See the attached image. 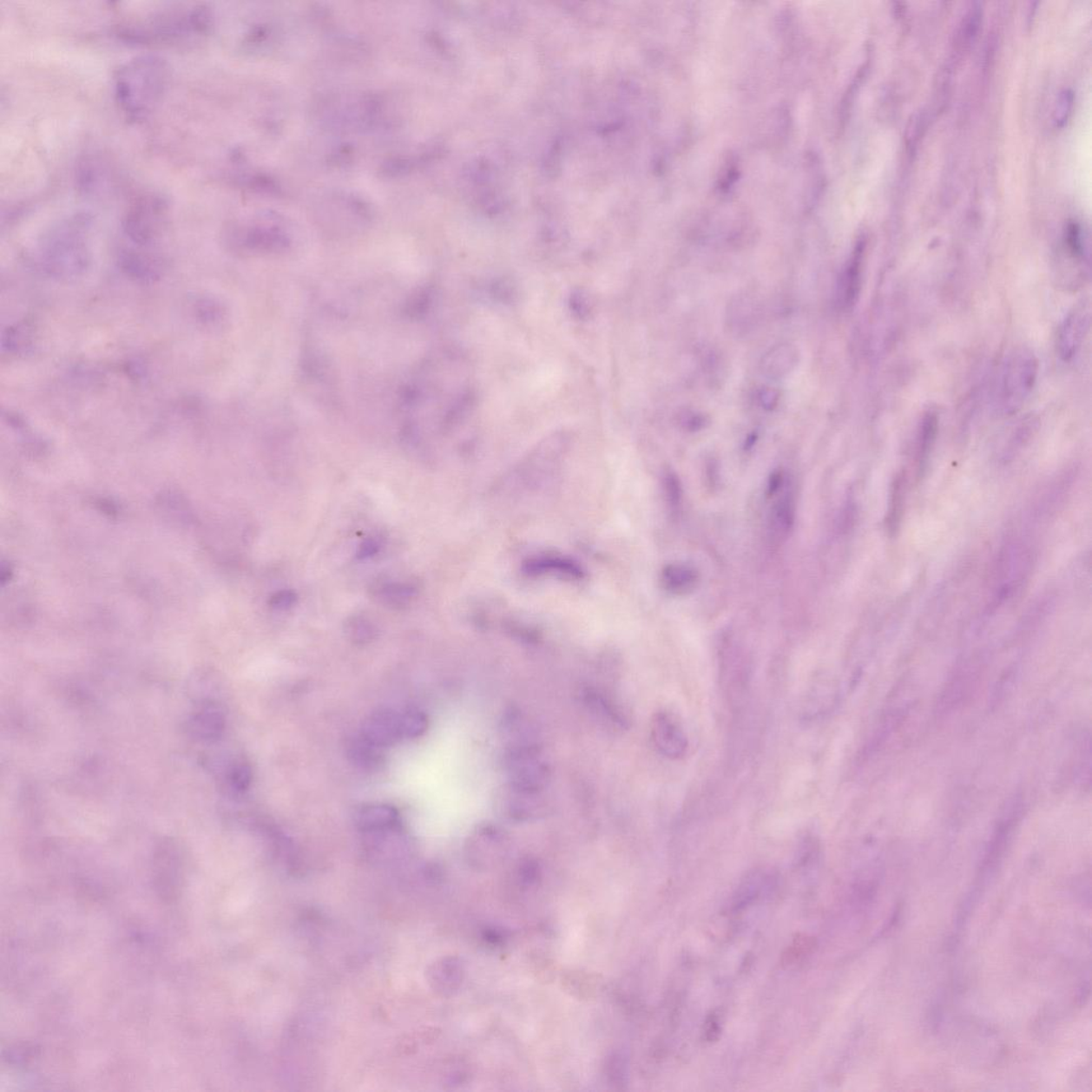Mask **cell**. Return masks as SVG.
<instances>
[{"label": "cell", "mask_w": 1092, "mask_h": 1092, "mask_svg": "<svg viewBox=\"0 0 1092 1092\" xmlns=\"http://www.w3.org/2000/svg\"><path fill=\"white\" fill-rule=\"evenodd\" d=\"M170 77L169 64L161 56H135L115 73L112 92L116 106L130 122H142L161 104Z\"/></svg>", "instance_id": "1"}, {"label": "cell", "mask_w": 1092, "mask_h": 1092, "mask_svg": "<svg viewBox=\"0 0 1092 1092\" xmlns=\"http://www.w3.org/2000/svg\"><path fill=\"white\" fill-rule=\"evenodd\" d=\"M213 13L205 4L168 9L126 23L116 36L128 44L181 45L201 40L212 30Z\"/></svg>", "instance_id": "2"}, {"label": "cell", "mask_w": 1092, "mask_h": 1092, "mask_svg": "<svg viewBox=\"0 0 1092 1092\" xmlns=\"http://www.w3.org/2000/svg\"><path fill=\"white\" fill-rule=\"evenodd\" d=\"M1039 361L1033 350H1011L998 371L993 391V408L1003 417H1011L1023 408L1037 384Z\"/></svg>", "instance_id": "3"}, {"label": "cell", "mask_w": 1092, "mask_h": 1092, "mask_svg": "<svg viewBox=\"0 0 1092 1092\" xmlns=\"http://www.w3.org/2000/svg\"><path fill=\"white\" fill-rule=\"evenodd\" d=\"M169 201L161 194L138 195L123 219L126 235L139 245H148L162 231L169 214Z\"/></svg>", "instance_id": "4"}, {"label": "cell", "mask_w": 1092, "mask_h": 1092, "mask_svg": "<svg viewBox=\"0 0 1092 1092\" xmlns=\"http://www.w3.org/2000/svg\"><path fill=\"white\" fill-rule=\"evenodd\" d=\"M503 767L510 778L508 782L516 786L545 791L549 781V764L536 741L508 746L503 754Z\"/></svg>", "instance_id": "5"}, {"label": "cell", "mask_w": 1092, "mask_h": 1092, "mask_svg": "<svg viewBox=\"0 0 1092 1092\" xmlns=\"http://www.w3.org/2000/svg\"><path fill=\"white\" fill-rule=\"evenodd\" d=\"M549 807L544 791L530 790L510 782L498 791L496 798L498 815L513 823H527L543 818Z\"/></svg>", "instance_id": "6"}, {"label": "cell", "mask_w": 1092, "mask_h": 1092, "mask_svg": "<svg viewBox=\"0 0 1092 1092\" xmlns=\"http://www.w3.org/2000/svg\"><path fill=\"white\" fill-rule=\"evenodd\" d=\"M1091 310L1089 302L1076 306L1063 319L1056 339L1057 353L1063 362L1073 360L1080 352L1089 332Z\"/></svg>", "instance_id": "7"}, {"label": "cell", "mask_w": 1092, "mask_h": 1092, "mask_svg": "<svg viewBox=\"0 0 1092 1092\" xmlns=\"http://www.w3.org/2000/svg\"><path fill=\"white\" fill-rule=\"evenodd\" d=\"M115 183V174L106 158L97 154H88L79 161L76 168L78 190L89 198H99L110 190Z\"/></svg>", "instance_id": "8"}, {"label": "cell", "mask_w": 1092, "mask_h": 1092, "mask_svg": "<svg viewBox=\"0 0 1092 1092\" xmlns=\"http://www.w3.org/2000/svg\"><path fill=\"white\" fill-rule=\"evenodd\" d=\"M651 736L656 749L666 758L684 757L688 740L680 723L668 712H658L652 720Z\"/></svg>", "instance_id": "9"}, {"label": "cell", "mask_w": 1092, "mask_h": 1092, "mask_svg": "<svg viewBox=\"0 0 1092 1092\" xmlns=\"http://www.w3.org/2000/svg\"><path fill=\"white\" fill-rule=\"evenodd\" d=\"M361 734L382 749L393 746L403 737L400 715L389 708L377 709L364 720Z\"/></svg>", "instance_id": "10"}, {"label": "cell", "mask_w": 1092, "mask_h": 1092, "mask_svg": "<svg viewBox=\"0 0 1092 1092\" xmlns=\"http://www.w3.org/2000/svg\"><path fill=\"white\" fill-rule=\"evenodd\" d=\"M865 251L866 241L858 240L842 274L841 284H839V301L845 309H852L860 295Z\"/></svg>", "instance_id": "11"}, {"label": "cell", "mask_w": 1092, "mask_h": 1092, "mask_svg": "<svg viewBox=\"0 0 1092 1092\" xmlns=\"http://www.w3.org/2000/svg\"><path fill=\"white\" fill-rule=\"evenodd\" d=\"M582 698L588 711L601 725L613 731L628 729L627 718L605 694L588 687L583 690Z\"/></svg>", "instance_id": "12"}, {"label": "cell", "mask_w": 1092, "mask_h": 1092, "mask_svg": "<svg viewBox=\"0 0 1092 1092\" xmlns=\"http://www.w3.org/2000/svg\"><path fill=\"white\" fill-rule=\"evenodd\" d=\"M527 576H556L568 580H582L585 571L571 559L557 556H539L527 560L523 566Z\"/></svg>", "instance_id": "13"}, {"label": "cell", "mask_w": 1092, "mask_h": 1092, "mask_svg": "<svg viewBox=\"0 0 1092 1092\" xmlns=\"http://www.w3.org/2000/svg\"><path fill=\"white\" fill-rule=\"evenodd\" d=\"M398 811L390 805L363 806L356 815V825L363 832H385L398 827Z\"/></svg>", "instance_id": "14"}, {"label": "cell", "mask_w": 1092, "mask_h": 1092, "mask_svg": "<svg viewBox=\"0 0 1092 1092\" xmlns=\"http://www.w3.org/2000/svg\"><path fill=\"white\" fill-rule=\"evenodd\" d=\"M799 350L792 344H781L770 350L760 363V370L770 379H781L797 366Z\"/></svg>", "instance_id": "15"}, {"label": "cell", "mask_w": 1092, "mask_h": 1092, "mask_svg": "<svg viewBox=\"0 0 1092 1092\" xmlns=\"http://www.w3.org/2000/svg\"><path fill=\"white\" fill-rule=\"evenodd\" d=\"M700 576L697 569L686 563H674L667 566L661 573L662 587L670 594L686 595L692 594L698 587Z\"/></svg>", "instance_id": "16"}, {"label": "cell", "mask_w": 1092, "mask_h": 1092, "mask_svg": "<svg viewBox=\"0 0 1092 1092\" xmlns=\"http://www.w3.org/2000/svg\"><path fill=\"white\" fill-rule=\"evenodd\" d=\"M382 748L371 743L362 734L352 737L346 746L347 757L354 766L372 772L384 763Z\"/></svg>", "instance_id": "17"}, {"label": "cell", "mask_w": 1092, "mask_h": 1092, "mask_svg": "<svg viewBox=\"0 0 1092 1092\" xmlns=\"http://www.w3.org/2000/svg\"><path fill=\"white\" fill-rule=\"evenodd\" d=\"M937 429H939L937 415L930 410L923 415L918 427L917 452L919 475H922L927 468L928 460L937 440Z\"/></svg>", "instance_id": "18"}, {"label": "cell", "mask_w": 1092, "mask_h": 1092, "mask_svg": "<svg viewBox=\"0 0 1092 1092\" xmlns=\"http://www.w3.org/2000/svg\"><path fill=\"white\" fill-rule=\"evenodd\" d=\"M1063 245L1069 258L1084 273V268L1089 267L1086 265L1089 264V250L1080 223L1070 221L1067 224L1063 232Z\"/></svg>", "instance_id": "19"}, {"label": "cell", "mask_w": 1092, "mask_h": 1092, "mask_svg": "<svg viewBox=\"0 0 1092 1092\" xmlns=\"http://www.w3.org/2000/svg\"><path fill=\"white\" fill-rule=\"evenodd\" d=\"M983 20V8L981 3H972L967 13L960 23L959 30L956 36V49L958 53L963 54L968 50L975 40H977L979 28H981Z\"/></svg>", "instance_id": "20"}, {"label": "cell", "mask_w": 1092, "mask_h": 1092, "mask_svg": "<svg viewBox=\"0 0 1092 1092\" xmlns=\"http://www.w3.org/2000/svg\"><path fill=\"white\" fill-rule=\"evenodd\" d=\"M795 517V503L790 494L779 499L772 511V530L778 538H784L791 530Z\"/></svg>", "instance_id": "21"}, {"label": "cell", "mask_w": 1092, "mask_h": 1092, "mask_svg": "<svg viewBox=\"0 0 1092 1092\" xmlns=\"http://www.w3.org/2000/svg\"><path fill=\"white\" fill-rule=\"evenodd\" d=\"M401 732L403 737L408 739H418L426 733L429 727V720L426 714L418 708L407 709L400 715Z\"/></svg>", "instance_id": "22"}, {"label": "cell", "mask_w": 1092, "mask_h": 1092, "mask_svg": "<svg viewBox=\"0 0 1092 1092\" xmlns=\"http://www.w3.org/2000/svg\"><path fill=\"white\" fill-rule=\"evenodd\" d=\"M904 488H905V476L904 474H899L896 476L894 479V483L892 484V493H891L889 516H888V519H886V522H888L889 530L892 531V534H894L895 531L898 530L899 527L900 520H902V516H903L904 496H905Z\"/></svg>", "instance_id": "23"}, {"label": "cell", "mask_w": 1092, "mask_h": 1092, "mask_svg": "<svg viewBox=\"0 0 1092 1092\" xmlns=\"http://www.w3.org/2000/svg\"><path fill=\"white\" fill-rule=\"evenodd\" d=\"M347 636L356 645H366L377 637V628L370 620L366 618L357 617L350 618L345 627Z\"/></svg>", "instance_id": "24"}, {"label": "cell", "mask_w": 1092, "mask_h": 1092, "mask_svg": "<svg viewBox=\"0 0 1092 1092\" xmlns=\"http://www.w3.org/2000/svg\"><path fill=\"white\" fill-rule=\"evenodd\" d=\"M816 947H818V944H816L814 937L798 935L793 941V944L788 946V949L782 955L783 965L791 967V965L799 963L806 957L813 954Z\"/></svg>", "instance_id": "25"}, {"label": "cell", "mask_w": 1092, "mask_h": 1092, "mask_svg": "<svg viewBox=\"0 0 1092 1092\" xmlns=\"http://www.w3.org/2000/svg\"><path fill=\"white\" fill-rule=\"evenodd\" d=\"M415 595V587L407 583H385L377 589V596L390 605H404Z\"/></svg>", "instance_id": "26"}, {"label": "cell", "mask_w": 1092, "mask_h": 1092, "mask_svg": "<svg viewBox=\"0 0 1092 1092\" xmlns=\"http://www.w3.org/2000/svg\"><path fill=\"white\" fill-rule=\"evenodd\" d=\"M1073 104H1075V92L1071 89H1065L1058 96L1056 112H1054V121L1057 128H1063L1070 118Z\"/></svg>", "instance_id": "27"}, {"label": "cell", "mask_w": 1092, "mask_h": 1092, "mask_svg": "<svg viewBox=\"0 0 1092 1092\" xmlns=\"http://www.w3.org/2000/svg\"><path fill=\"white\" fill-rule=\"evenodd\" d=\"M665 490L669 505L672 510H676L680 506L681 499H682V487H681L680 480L674 474L669 473L665 476Z\"/></svg>", "instance_id": "28"}, {"label": "cell", "mask_w": 1092, "mask_h": 1092, "mask_svg": "<svg viewBox=\"0 0 1092 1092\" xmlns=\"http://www.w3.org/2000/svg\"><path fill=\"white\" fill-rule=\"evenodd\" d=\"M251 780H252L251 769L249 766H247V765H244V764L240 765V766H237L234 770H233L232 783H233V786H234V787L236 788V790L238 791L247 790V788H248L250 786Z\"/></svg>", "instance_id": "29"}, {"label": "cell", "mask_w": 1092, "mask_h": 1092, "mask_svg": "<svg viewBox=\"0 0 1092 1092\" xmlns=\"http://www.w3.org/2000/svg\"><path fill=\"white\" fill-rule=\"evenodd\" d=\"M295 592L291 590H283L277 592L270 600V605L275 609L284 610L292 608L296 602Z\"/></svg>", "instance_id": "30"}, {"label": "cell", "mask_w": 1092, "mask_h": 1092, "mask_svg": "<svg viewBox=\"0 0 1092 1092\" xmlns=\"http://www.w3.org/2000/svg\"><path fill=\"white\" fill-rule=\"evenodd\" d=\"M720 1022L717 1015L712 1014L707 1016L706 1025H704V1037L708 1043L716 1042L720 1036Z\"/></svg>", "instance_id": "31"}, {"label": "cell", "mask_w": 1092, "mask_h": 1092, "mask_svg": "<svg viewBox=\"0 0 1092 1092\" xmlns=\"http://www.w3.org/2000/svg\"><path fill=\"white\" fill-rule=\"evenodd\" d=\"M379 550V544L375 540H366L359 549L358 557L365 559L373 556Z\"/></svg>", "instance_id": "32"}, {"label": "cell", "mask_w": 1092, "mask_h": 1092, "mask_svg": "<svg viewBox=\"0 0 1092 1092\" xmlns=\"http://www.w3.org/2000/svg\"><path fill=\"white\" fill-rule=\"evenodd\" d=\"M760 403H762L763 405V407L773 409L774 405H776L778 403L779 395L777 391H774L773 390H766V391H763V393L762 395H760Z\"/></svg>", "instance_id": "33"}, {"label": "cell", "mask_w": 1092, "mask_h": 1092, "mask_svg": "<svg viewBox=\"0 0 1092 1092\" xmlns=\"http://www.w3.org/2000/svg\"><path fill=\"white\" fill-rule=\"evenodd\" d=\"M781 480H782V477L780 474L773 475V477L772 479H770V483H769L770 496H773V494L776 493L778 490L780 489Z\"/></svg>", "instance_id": "34"}]
</instances>
